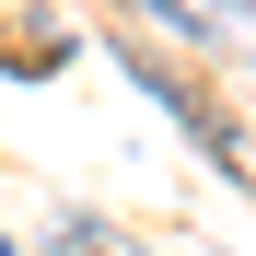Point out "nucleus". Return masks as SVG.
<instances>
[{
  "mask_svg": "<svg viewBox=\"0 0 256 256\" xmlns=\"http://www.w3.org/2000/svg\"><path fill=\"white\" fill-rule=\"evenodd\" d=\"M0 256H12V244H0Z\"/></svg>",
  "mask_w": 256,
  "mask_h": 256,
  "instance_id": "obj_1",
  "label": "nucleus"
}]
</instances>
